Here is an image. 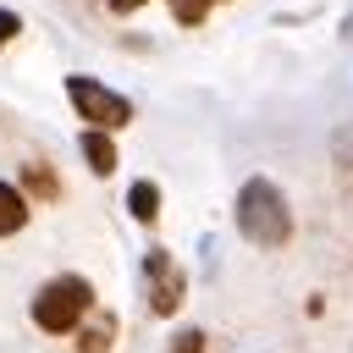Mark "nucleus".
Here are the masks:
<instances>
[{"instance_id":"obj_1","label":"nucleus","mask_w":353,"mask_h":353,"mask_svg":"<svg viewBox=\"0 0 353 353\" xmlns=\"http://www.w3.org/2000/svg\"><path fill=\"white\" fill-rule=\"evenodd\" d=\"M237 232L254 248H281L292 237V210H287V199L270 176H248L237 188Z\"/></svg>"},{"instance_id":"obj_2","label":"nucleus","mask_w":353,"mask_h":353,"mask_svg":"<svg viewBox=\"0 0 353 353\" xmlns=\"http://www.w3.org/2000/svg\"><path fill=\"white\" fill-rule=\"evenodd\" d=\"M94 314V287L83 276H50L39 292H33V325L44 336H66L77 331L83 320Z\"/></svg>"},{"instance_id":"obj_3","label":"nucleus","mask_w":353,"mask_h":353,"mask_svg":"<svg viewBox=\"0 0 353 353\" xmlns=\"http://www.w3.org/2000/svg\"><path fill=\"white\" fill-rule=\"evenodd\" d=\"M66 99H72V110L88 121V127H105V132H116V127H127L132 121V99H121L116 88H105V83H94V77H66Z\"/></svg>"},{"instance_id":"obj_4","label":"nucleus","mask_w":353,"mask_h":353,"mask_svg":"<svg viewBox=\"0 0 353 353\" xmlns=\"http://www.w3.org/2000/svg\"><path fill=\"white\" fill-rule=\"evenodd\" d=\"M143 292H149V309H154V314H176V309H182L188 276H182V265H176L165 248H149V254H143Z\"/></svg>"},{"instance_id":"obj_5","label":"nucleus","mask_w":353,"mask_h":353,"mask_svg":"<svg viewBox=\"0 0 353 353\" xmlns=\"http://www.w3.org/2000/svg\"><path fill=\"white\" fill-rule=\"evenodd\" d=\"M77 149H83V160H88L94 176H110V171H116V143H110L105 127H88V132L77 138Z\"/></svg>"},{"instance_id":"obj_6","label":"nucleus","mask_w":353,"mask_h":353,"mask_svg":"<svg viewBox=\"0 0 353 353\" xmlns=\"http://www.w3.org/2000/svg\"><path fill=\"white\" fill-rule=\"evenodd\" d=\"M22 226H28V193L11 188V182H0V237H11Z\"/></svg>"},{"instance_id":"obj_7","label":"nucleus","mask_w":353,"mask_h":353,"mask_svg":"<svg viewBox=\"0 0 353 353\" xmlns=\"http://www.w3.org/2000/svg\"><path fill=\"white\" fill-rule=\"evenodd\" d=\"M127 210H132V221L154 226V215H160V188H154V182H132V188H127Z\"/></svg>"},{"instance_id":"obj_8","label":"nucleus","mask_w":353,"mask_h":353,"mask_svg":"<svg viewBox=\"0 0 353 353\" xmlns=\"http://www.w3.org/2000/svg\"><path fill=\"white\" fill-rule=\"evenodd\" d=\"M116 336V314H94L83 331H77V353H105Z\"/></svg>"},{"instance_id":"obj_9","label":"nucleus","mask_w":353,"mask_h":353,"mask_svg":"<svg viewBox=\"0 0 353 353\" xmlns=\"http://www.w3.org/2000/svg\"><path fill=\"white\" fill-rule=\"evenodd\" d=\"M22 182H28V188H33V193H39V199H55V193H61V188H55V176H50V165H44V160H28V165H22Z\"/></svg>"},{"instance_id":"obj_10","label":"nucleus","mask_w":353,"mask_h":353,"mask_svg":"<svg viewBox=\"0 0 353 353\" xmlns=\"http://www.w3.org/2000/svg\"><path fill=\"white\" fill-rule=\"evenodd\" d=\"M210 6H215V0H171V17H176L182 28H199V22L210 17Z\"/></svg>"},{"instance_id":"obj_11","label":"nucleus","mask_w":353,"mask_h":353,"mask_svg":"<svg viewBox=\"0 0 353 353\" xmlns=\"http://www.w3.org/2000/svg\"><path fill=\"white\" fill-rule=\"evenodd\" d=\"M171 353H204V331H176L171 336Z\"/></svg>"},{"instance_id":"obj_12","label":"nucleus","mask_w":353,"mask_h":353,"mask_svg":"<svg viewBox=\"0 0 353 353\" xmlns=\"http://www.w3.org/2000/svg\"><path fill=\"white\" fill-rule=\"evenodd\" d=\"M17 33H22V17H17V11H0V50H6Z\"/></svg>"},{"instance_id":"obj_13","label":"nucleus","mask_w":353,"mask_h":353,"mask_svg":"<svg viewBox=\"0 0 353 353\" xmlns=\"http://www.w3.org/2000/svg\"><path fill=\"white\" fill-rule=\"evenodd\" d=\"M105 6H110V11H116V17H127V11H138V6H143V0H105Z\"/></svg>"}]
</instances>
